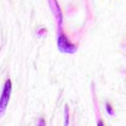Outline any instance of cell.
I'll return each mask as SVG.
<instances>
[{
  "instance_id": "7a4b0ae2",
  "label": "cell",
  "mask_w": 126,
  "mask_h": 126,
  "mask_svg": "<svg viewBox=\"0 0 126 126\" xmlns=\"http://www.w3.org/2000/svg\"><path fill=\"white\" fill-rule=\"evenodd\" d=\"M11 89H13V84H11V80L8 79L4 84V89H3V93H1V96H0V116H1L5 110H6V106L9 104V100H10V95H11Z\"/></svg>"
},
{
  "instance_id": "277c9868",
  "label": "cell",
  "mask_w": 126,
  "mask_h": 126,
  "mask_svg": "<svg viewBox=\"0 0 126 126\" xmlns=\"http://www.w3.org/2000/svg\"><path fill=\"white\" fill-rule=\"evenodd\" d=\"M64 125H69V115H68V106H64Z\"/></svg>"
},
{
  "instance_id": "8992f818",
  "label": "cell",
  "mask_w": 126,
  "mask_h": 126,
  "mask_svg": "<svg viewBox=\"0 0 126 126\" xmlns=\"http://www.w3.org/2000/svg\"><path fill=\"white\" fill-rule=\"evenodd\" d=\"M40 125H45V120H43V119L40 120Z\"/></svg>"
},
{
  "instance_id": "5b68a950",
  "label": "cell",
  "mask_w": 126,
  "mask_h": 126,
  "mask_svg": "<svg viewBox=\"0 0 126 126\" xmlns=\"http://www.w3.org/2000/svg\"><path fill=\"white\" fill-rule=\"evenodd\" d=\"M106 111H108V114H110V115H114V109H112V106L108 103L106 104Z\"/></svg>"
},
{
  "instance_id": "3957f363",
  "label": "cell",
  "mask_w": 126,
  "mask_h": 126,
  "mask_svg": "<svg viewBox=\"0 0 126 126\" xmlns=\"http://www.w3.org/2000/svg\"><path fill=\"white\" fill-rule=\"evenodd\" d=\"M48 5L56 17V21H57V25L58 27H62V22H63V15H62V10L59 8V4L57 0H48Z\"/></svg>"
},
{
  "instance_id": "6da1fadb",
  "label": "cell",
  "mask_w": 126,
  "mask_h": 126,
  "mask_svg": "<svg viewBox=\"0 0 126 126\" xmlns=\"http://www.w3.org/2000/svg\"><path fill=\"white\" fill-rule=\"evenodd\" d=\"M59 31H58V38H57V46H58V49L62 52V53H74L77 49H78V46L72 43L67 36L64 35V32L62 31L61 27H58Z\"/></svg>"
}]
</instances>
